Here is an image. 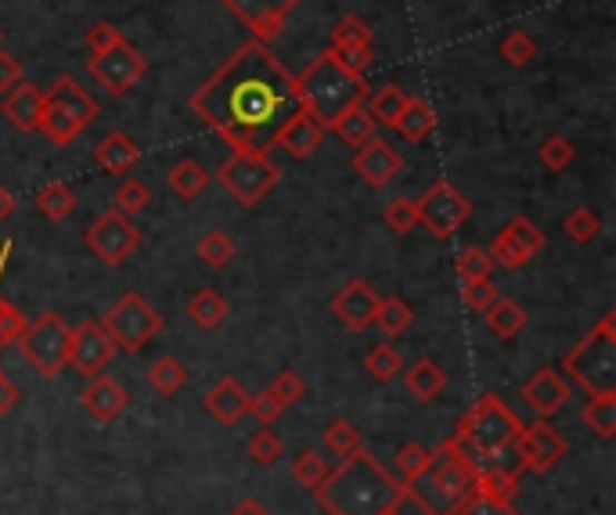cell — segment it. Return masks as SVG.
Returning <instances> with one entry per match:
<instances>
[{
    "label": "cell",
    "instance_id": "cell-1",
    "mask_svg": "<svg viewBox=\"0 0 616 515\" xmlns=\"http://www.w3.org/2000/svg\"><path fill=\"white\" fill-rule=\"evenodd\" d=\"M303 109L296 76L264 40H250L227 58L192 95V112L217 133L231 151H264Z\"/></svg>",
    "mask_w": 616,
    "mask_h": 515
},
{
    "label": "cell",
    "instance_id": "cell-2",
    "mask_svg": "<svg viewBox=\"0 0 616 515\" xmlns=\"http://www.w3.org/2000/svg\"><path fill=\"white\" fill-rule=\"evenodd\" d=\"M404 491V483L387 473V465L372 450L358 447L332 468L325 483H317L314 502L325 515H379Z\"/></svg>",
    "mask_w": 616,
    "mask_h": 515
},
{
    "label": "cell",
    "instance_id": "cell-3",
    "mask_svg": "<svg viewBox=\"0 0 616 515\" xmlns=\"http://www.w3.org/2000/svg\"><path fill=\"white\" fill-rule=\"evenodd\" d=\"M476 473H480V465L469 458L454 436H448V440L429 450L426 465L408 483V491L429 515H448L472 494Z\"/></svg>",
    "mask_w": 616,
    "mask_h": 515
},
{
    "label": "cell",
    "instance_id": "cell-4",
    "mask_svg": "<svg viewBox=\"0 0 616 515\" xmlns=\"http://www.w3.org/2000/svg\"><path fill=\"white\" fill-rule=\"evenodd\" d=\"M296 90H300L303 109L314 112L321 123L329 127L335 116H343L353 105H364L372 83H368L364 76L346 72L329 51H321L317 58H311V66L296 76Z\"/></svg>",
    "mask_w": 616,
    "mask_h": 515
},
{
    "label": "cell",
    "instance_id": "cell-5",
    "mask_svg": "<svg viewBox=\"0 0 616 515\" xmlns=\"http://www.w3.org/2000/svg\"><path fill=\"white\" fill-rule=\"evenodd\" d=\"M522 429V422L516 418V412L508 407L498 393H483L466 415L458 418L454 440L466 447V454L476 462H498L505 450H512L516 433Z\"/></svg>",
    "mask_w": 616,
    "mask_h": 515
},
{
    "label": "cell",
    "instance_id": "cell-6",
    "mask_svg": "<svg viewBox=\"0 0 616 515\" xmlns=\"http://www.w3.org/2000/svg\"><path fill=\"white\" fill-rule=\"evenodd\" d=\"M563 375L584 393H616V314L609 310L574 350L563 357Z\"/></svg>",
    "mask_w": 616,
    "mask_h": 515
},
{
    "label": "cell",
    "instance_id": "cell-7",
    "mask_svg": "<svg viewBox=\"0 0 616 515\" xmlns=\"http://www.w3.org/2000/svg\"><path fill=\"white\" fill-rule=\"evenodd\" d=\"M98 119V101L72 80V76H58V80L43 90V116L40 133L51 145L66 148Z\"/></svg>",
    "mask_w": 616,
    "mask_h": 515
},
{
    "label": "cell",
    "instance_id": "cell-8",
    "mask_svg": "<svg viewBox=\"0 0 616 515\" xmlns=\"http://www.w3.org/2000/svg\"><path fill=\"white\" fill-rule=\"evenodd\" d=\"M217 180L227 188L231 199L242 202L245 209H253L274 191V185L282 180V170L264 151H231L221 162Z\"/></svg>",
    "mask_w": 616,
    "mask_h": 515
},
{
    "label": "cell",
    "instance_id": "cell-9",
    "mask_svg": "<svg viewBox=\"0 0 616 515\" xmlns=\"http://www.w3.org/2000/svg\"><path fill=\"white\" fill-rule=\"evenodd\" d=\"M101 328L109 331L116 350L141 354L145 346L163 331V314L151 307L141 293H127V296H119L109 310H105Z\"/></svg>",
    "mask_w": 616,
    "mask_h": 515
},
{
    "label": "cell",
    "instance_id": "cell-10",
    "mask_svg": "<svg viewBox=\"0 0 616 515\" xmlns=\"http://www.w3.org/2000/svg\"><path fill=\"white\" fill-rule=\"evenodd\" d=\"M69 343H72V328L55 310H43L33 321H26L19 336V350L43 378H58L69 368Z\"/></svg>",
    "mask_w": 616,
    "mask_h": 515
},
{
    "label": "cell",
    "instance_id": "cell-11",
    "mask_svg": "<svg viewBox=\"0 0 616 515\" xmlns=\"http://www.w3.org/2000/svg\"><path fill=\"white\" fill-rule=\"evenodd\" d=\"M84 246L90 256H98L105 267H119L123 260L141 249V227L134 224V217H123L119 209L101 214L95 224L84 231Z\"/></svg>",
    "mask_w": 616,
    "mask_h": 515
},
{
    "label": "cell",
    "instance_id": "cell-12",
    "mask_svg": "<svg viewBox=\"0 0 616 515\" xmlns=\"http://www.w3.org/2000/svg\"><path fill=\"white\" fill-rule=\"evenodd\" d=\"M414 209H419V224L433 238H451L458 227L472 217V202L451 185V180H433V185L414 199Z\"/></svg>",
    "mask_w": 616,
    "mask_h": 515
},
{
    "label": "cell",
    "instance_id": "cell-13",
    "mask_svg": "<svg viewBox=\"0 0 616 515\" xmlns=\"http://www.w3.org/2000/svg\"><path fill=\"white\" fill-rule=\"evenodd\" d=\"M512 450H516L522 473L548 476L551 468H556L569 454V444H566V436L551 426L548 418H537V422H530V426H522L516 433Z\"/></svg>",
    "mask_w": 616,
    "mask_h": 515
},
{
    "label": "cell",
    "instance_id": "cell-14",
    "mask_svg": "<svg viewBox=\"0 0 616 515\" xmlns=\"http://www.w3.org/2000/svg\"><path fill=\"white\" fill-rule=\"evenodd\" d=\"M87 72H90V80H95L98 87H105V95L123 98L130 87H137L145 80L148 58L123 40V43H116V48H109L105 55H90L87 58Z\"/></svg>",
    "mask_w": 616,
    "mask_h": 515
},
{
    "label": "cell",
    "instance_id": "cell-15",
    "mask_svg": "<svg viewBox=\"0 0 616 515\" xmlns=\"http://www.w3.org/2000/svg\"><path fill=\"white\" fill-rule=\"evenodd\" d=\"M545 249V231L537 227L530 217H512L501 231L490 241V260L495 267H505V270H519L527 267L537 252Z\"/></svg>",
    "mask_w": 616,
    "mask_h": 515
},
{
    "label": "cell",
    "instance_id": "cell-16",
    "mask_svg": "<svg viewBox=\"0 0 616 515\" xmlns=\"http://www.w3.org/2000/svg\"><path fill=\"white\" fill-rule=\"evenodd\" d=\"M235 19L250 29L253 40H274L282 37L289 14L300 8V0H221Z\"/></svg>",
    "mask_w": 616,
    "mask_h": 515
},
{
    "label": "cell",
    "instance_id": "cell-17",
    "mask_svg": "<svg viewBox=\"0 0 616 515\" xmlns=\"http://www.w3.org/2000/svg\"><path fill=\"white\" fill-rule=\"evenodd\" d=\"M116 357V343L109 339V331L101 328V321H84L72 328V343H69V368L80 375L95 378L109 368V360Z\"/></svg>",
    "mask_w": 616,
    "mask_h": 515
},
{
    "label": "cell",
    "instance_id": "cell-18",
    "mask_svg": "<svg viewBox=\"0 0 616 515\" xmlns=\"http://www.w3.org/2000/svg\"><path fill=\"white\" fill-rule=\"evenodd\" d=\"M404 170V159L387 138H372L361 148H353V174H358L368 188H387Z\"/></svg>",
    "mask_w": 616,
    "mask_h": 515
},
{
    "label": "cell",
    "instance_id": "cell-19",
    "mask_svg": "<svg viewBox=\"0 0 616 515\" xmlns=\"http://www.w3.org/2000/svg\"><path fill=\"white\" fill-rule=\"evenodd\" d=\"M379 293L368 281L353 278L343 289L332 296V314L339 317V325L350 331H368L375 325V310H379Z\"/></svg>",
    "mask_w": 616,
    "mask_h": 515
},
{
    "label": "cell",
    "instance_id": "cell-20",
    "mask_svg": "<svg viewBox=\"0 0 616 515\" xmlns=\"http://www.w3.org/2000/svg\"><path fill=\"white\" fill-rule=\"evenodd\" d=\"M569 383L559 368H537L527 383L519 386V400L530 404V412H537V418H551L559 415L569 404Z\"/></svg>",
    "mask_w": 616,
    "mask_h": 515
},
{
    "label": "cell",
    "instance_id": "cell-21",
    "mask_svg": "<svg viewBox=\"0 0 616 515\" xmlns=\"http://www.w3.org/2000/svg\"><path fill=\"white\" fill-rule=\"evenodd\" d=\"M80 404H84V412L101 422V426H109V422H116L123 412H127V389H123L116 378L109 375H95V378H87V386L80 393Z\"/></svg>",
    "mask_w": 616,
    "mask_h": 515
},
{
    "label": "cell",
    "instance_id": "cell-22",
    "mask_svg": "<svg viewBox=\"0 0 616 515\" xmlns=\"http://www.w3.org/2000/svg\"><path fill=\"white\" fill-rule=\"evenodd\" d=\"M0 116L8 119L14 130L22 133H37L40 130V116H43V90L37 83H14L4 101H0Z\"/></svg>",
    "mask_w": 616,
    "mask_h": 515
},
{
    "label": "cell",
    "instance_id": "cell-23",
    "mask_svg": "<svg viewBox=\"0 0 616 515\" xmlns=\"http://www.w3.org/2000/svg\"><path fill=\"white\" fill-rule=\"evenodd\" d=\"M325 133H329V127L321 123V119H317L314 112L300 109V112L292 116L289 123L282 127L278 145L289 151L292 159H311L314 151L321 148V141H325Z\"/></svg>",
    "mask_w": 616,
    "mask_h": 515
},
{
    "label": "cell",
    "instance_id": "cell-24",
    "mask_svg": "<svg viewBox=\"0 0 616 515\" xmlns=\"http://www.w3.org/2000/svg\"><path fill=\"white\" fill-rule=\"evenodd\" d=\"M250 397L253 393H245L242 383H235V378H221V383L203 397V407L221 422V426L231 429L250 415Z\"/></svg>",
    "mask_w": 616,
    "mask_h": 515
},
{
    "label": "cell",
    "instance_id": "cell-25",
    "mask_svg": "<svg viewBox=\"0 0 616 515\" xmlns=\"http://www.w3.org/2000/svg\"><path fill=\"white\" fill-rule=\"evenodd\" d=\"M95 162L101 166L105 174L127 177L134 166L141 162V145H134V138H127L123 130H113L95 145Z\"/></svg>",
    "mask_w": 616,
    "mask_h": 515
},
{
    "label": "cell",
    "instance_id": "cell-26",
    "mask_svg": "<svg viewBox=\"0 0 616 515\" xmlns=\"http://www.w3.org/2000/svg\"><path fill=\"white\" fill-rule=\"evenodd\" d=\"M519 476L522 468H505V465H480V473H476V483H472V494L480 497H490V502H505V505H516L519 497Z\"/></svg>",
    "mask_w": 616,
    "mask_h": 515
},
{
    "label": "cell",
    "instance_id": "cell-27",
    "mask_svg": "<svg viewBox=\"0 0 616 515\" xmlns=\"http://www.w3.org/2000/svg\"><path fill=\"white\" fill-rule=\"evenodd\" d=\"M393 130H397L408 145L426 141L429 133L437 130V112H433V105H429L426 98H411V95H408V101H404V109H400Z\"/></svg>",
    "mask_w": 616,
    "mask_h": 515
},
{
    "label": "cell",
    "instance_id": "cell-28",
    "mask_svg": "<svg viewBox=\"0 0 616 515\" xmlns=\"http://www.w3.org/2000/svg\"><path fill=\"white\" fill-rule=\"evenodd\" d=\"M404 375V386H408V393L414 400H422V404H429V400H437L443 389H448V372H443L433 357H422V360H414V365L408 368V372H400Z\"/></svg>",
    "mask_w": 616,
    "mask_h": 515
},
{
    "label": "cell",
    "instance_id": "cell-29",
    "mask_svg": "<svg viewBox=\"0 0 616 515\" xmlns=\"http://www.w3.org/2000/svg\"><path fill=\"white\" fill-rule=\"evenodd\" d=\"M483 325H487V331H490L495 339L508 343V339H516L522 328H527V310H522L516 299L498 296V299L483 310Z\"/></svg>",
    "mask_w": 616,
    "mask_h": 515
},
{
    "label": "cell",
    "instance_id": "cell-30",
    "mask_svg": "<svg viewBox=\"0 0 616 515\" xmlns=\"http://www.w3.org/2000/svg\"><path fill=\"white\" fill-rule=\"evenodd\" d=\"M580 422L598 436V440H613L616 436V393H591L588 404L580 407Z\"/></svg>",
    "mask_w": 616,
    "mask_h": 515
},
{
    "label": "cell",
    "instance_id": "cell-31",
    "mask_svg": "<svg viewBox=\"0 0 616 515\" xmlns=\"http://www.w3.org/2000/svg\"><path fill=\"white\" fill-rule=\"evenodd\" d=\"M166 185H169V191L177 195V199L192 202V199H198V195L206 191L209 174H206V166L198 159H180L174 170L166 174Z\"/></svg>",
    "mask_w": 616,
    "mask_h": 515
},
{
    "label": "cell",
    "instance_id": "cell-32",
    "mask_svg": "<svg viewBox=\"0 0 616 515\" xmlns=\"http://www.w3.org/2000/svg\"><path fill=\"white\" fill-rule=\"evenodd\" d=\"M329 130L332 133H339L343 138V145H350V148H361L364 141H372L375 138V119L368 116V109L364 105H353V109H346L343 116H335L332 123H329Z\"/></svg>",
    "mask_w": 616,
    "mask_h": 515
},
{
    "label": "cell",
    "instance_id": "cell-33",
    "mask_svg": "<svg viewBox=\"0 0 616 515\" xmlns=\"http://www.w3.org/2000/svg\"><path fill=\"white\" fill-rule=\"evenodd\" d=\"M404 87H397V83H382L375 90H368V98H364V109L368 116L375 119V127H393L397 123V116L400 109H404Z\"/></svg>",
    "mask_w": 616,
    "mask_h": 515
},
{
    "label": "cell",
    "instance_id": "cell-34",
    "mask_svg": "<svg viewBox=\"0 0 616 515\" xmlns=\"http://www.w3.org/2000/svg\"><path fill=\"white\" fill-rule=\"evenodd\" d=\"M227 299L217 293V289H198L192 299H188V317L192 321L203 328V331H213V328H221L227 321Z\"/></svg>",
    "mask_w": 616,
    "mask_h": 515
},
{
    "label": "cell",
    "instance_id": "cell-35",
    "mask_svg": "<svg viewBox=\"0 0 616 515\" xmlns=\"http://www.w3.org/2000/svg\"><path fill=\"white\" fill-rule=\"evenodd\" d=\"M37 214L40 217H48L55 224L61 220H69L72 217V209H76V191L69 185H61V180H51V185H43L37 191Z\"/></svg>",
    "mask_w": 616,
    "mask_h": 515
},
{
    "label": "cell",
    "instance_id": "cell-36",
    "mask_svg": "<svg viewBox=\"0 0 616 515\" xmlns=\"http://www.w3.org/2000/svg\"><path fill=\"white\" fill-rule=\"evenodd\" d=\"M414 321V310L408 307L400 296H387V299H379V310H375V325L382 336L393 339V336H404V331L411 328Z\"/></svg>",
    "mask_w": 616,
    "mask_h": 515
},
{
    "label": "cell",
    "instance_id": "cell-37",
    "mask_svg": "<svg viewBox=\"0 0 616 515\" xmlns=\"http://www.w3.org/2000/svg\"><path fill=\"white\" fill-rule=\"evenodd\" d=\"M235 252H238V246L227 231H206L195 241V256L213 270H224L231 260H235Z\"/></svg>",
    "mask_w": 616,
    "mask_h": 515
},
{
    "label": "cell",
    "instance_id": "cell-38",
    "mask_svg": "<svg viewBox=\"0 0 616 515\" xmlns=\"http://www.w3.org/2000/svg\"><path fill=\"white\" fill-rule=\"evenodd\" d=\"M8 256H11V241H4V249H0V278H4V264H8ZM22 328H26V314L14 307L11 299L0 296V350L4 346H14L22 336Z\"/></svg>",
    "mask_w": 616,
    "mask_h": 515
},
{
    "label": "cell",
    "instance_id": "cell-39",
    "mask_svg": "<svg viewBox=\"0 0 616 515\" xmlns=\"http://www.w3.org/2000/svg\"><path fill=\"white\" fill-rule=\"evenodd\" d=\"M364 372L375 378V383H393L404 372V357H400L397 346L390 343H375L364 357Z\"/></svg>",
    "mask_w": 616,
    "mask_h": 515
},
{
    "label": "cell",
    "instance_id": "cell-40",
    "mask_svg": "<svg viewBox=\"0 0 616 515\" xmlns=\"http://www.w3.org/2000/svg\"><path fill=\"white\" fill-rule=\"evenodd\" d=\"M188 383V368L180 365L177 357H159L156 365L148 368V386L159 393V397H174Z\"/></svg>",
    "mask_w": 616,
    "mask_h": 515
},
{
    "label": "cell",
    "instance_id": "cell-41",
    "mask_svg": "<svg viewBox=\"0 0 616 515\" xmlns=\"http://www.w3.org/2000/svg\"><path fill=\"white\" fill-rule=\"evenodd\" d=\"M329 473H332V465L321 450H300L296 462H292V479H296L300 487H306V491H314L317 483H325Z\"/></svg>",
    "mask_w": 616,
    "mask_h": 515
},
{
    "label": "cell",
    "instance_id": "cell-42",
    "mask_svg": "<svg viewBox=\"0 0 616 515\" xmlns=\"http://www.w3.org/2000/svg\"><path fill=\"white\" fill-rule=\"evenodd\" d=\"M148 202H151L148 188L141 185V180H134V177L119 180L116 191H113V209H119L123 217H141L148 209Z\"/></svg>",
    "mask_w": 616,
    "mask_h": 515
},
{
    "label": "cell",
    "instance_id": "cell-43",
    "mask_svg": "<svg viewBox=\"0 0 616 515\" xmlns=\"http://www.w3.org/2000/svg\"><path fill=\"white\" fill-rule=\"evenodd\" d=\"M321 444H325L329 450H335L339 458H346V454H353L358 447H364V444H361V429L353 426L350 418H335V422H329L325 433H321Z\"/></svg>",
    "mask_w": 616,
    "mask_h": 515
},
{
    "label": "cell",
    "instance_id": "cell-44",
    "mask_svg": "<svg viewBox=\"0 0 616 515\" xmlns=\"http://www.w3.org/2000/svg\"><path fill=\"white\" fill-rule=\"evenodd\" d=\"M282 454H285V440H282V433H274V426H260L253 436H250V458L256 465H278L282 462Z\"/></svg>",
    "mask_w": 616,
    "mask_h": 515
},
{
    "label": "cell",
    "instance_id": "cell-45",
    "mask_svg": "<svg viewBox=\"0 0 616 515\" xmlns=\"http://www.w3.org/2000/svg\"><path fill=\"white\" fill-rule=\"evenodd\" d=\"M563 231L577 241V246H588V241L598 238V231H603V220H598L595 209L588 206H577V209H569L566 220H563Z\"/></svg>",
    "mask_w": 616,
    "mask_h": 515
},
{
    "label": "cell",
    "instance_id": "cell-46",
    "mask_svg": "<svg viewBox=\"0 0 616 515\" xmlns=\"http://www.w3.org/2000/svg\"><path fill=\"white\" fill-rule=\"evenodd\" d=\"M454 270H458L461 281H483V278H490V270H495V260H490L487 249H480V246H466V249L458 252Z\"/></svg>",
    "mask_w": 616,
    "mask_h": 515
},
{
    "label": "cell",
    "instance_id": "cell-47",
    "mask_svg": "<svg viewBox=\"0 0 616 515\" xmlns=\"http://www.w3.org/2000/svg\"><path fill=\"white\" fill-rule=\"evenodd\" d=\"M382 220H387V227L393 235H411L414 227H419V209H414V199L397 195V199L382 209Z\"/></svg>",
    "mask_w": 616,
    "mask_h": 515
},
{
    "label": "cell",
    "instance_id": "cell-48",
    "mask_svg": "<svg viewBox=\"0 0 616 515\" xmlns=\"http://www.w3.org/2000/svg\"><path fill=\"white\" fill-rule=\"evenodd\" d=\"M329 55L353 76H364L368 69H372V62H375L372 43H339V48H329Z\"/></svg>",
    "mask_w": 616,
    "mask_h": 515
},
{
    "label": "cell",
    "instance_id": "cell-49",
    "mask_svg": "<svg viewBox=\"0 0 616 515\" xmlns=\"http://www.w3.org/2000/svg\"><path fill=\"white\" fill-rule=\"evenodd\" d=\"M501 58L508 66H516V69L530 66L537 58V40L530 33H522V29H512V33L501 40Z\"/></svg>",
    "mask_w": 616,
    "mask_h": 515
},
{
    "label": "cell",
    "instance_id": "cell-50",
    "mask_svg": "<svg viewBox=\"0 0 616 515\" xmlns=\"http://www.w3.org/2000/svg\"><path fill=\"white\" fill-rule=\"evenodd\" d=\"M541 166L545 170H551V174H563L569 162H574V156H577V148H574V141L569 138H563V133H551V138H545V145H541Z\"/></svg>",
    "mask_w": 616,
    "mask_h": 515
},
{
    "label": "cell",
    "instance_id": "cell-51",
    "mask_svg": "<svg viewBox=\"0 0 616 515\" xmlns=\"http://www.w3.org/2000/svg\"><path fill=\"white\" fill-rule=\"evenodd\" d=\"M372 26L361 14H343L332 29V48H339V43H372Z\"/></svg>",
    "mask_w": 616,
    "mask_h": 515
},
{
    "label": "cell",
    "instance_id": "cell-52",
    "mask_svg": "<svg viewBox=\"0 0 616 515\" xmlns=\"http://www.w3.org/2000/svg\"><path fill=\"white\" fill-rule=\"evenodd\" d=\"M285 412H289V407H285L278 397H274L271 386H267V389H260L256 397H250V415L260 422V426H274V422H278Z\"/></svg>",
    "mask_w": 616,
    "mask_h": 515
},
{
    "label": "cell",
    "instance_id": "cell-53",
    "mask_svg": "<svg viewBox=\"0 0 616 515\" xmlns=\"http://www.w3.org/2000/svg\"><path fill=\"white\" fill-rule=\"evenodd\" d=\"M426 458H429V450H426L422 444H404V447L397 450V458H393V462H397V473H400L397 479L408 487V483H411L414 476H419V468L426 465Z\"/></svg>",
    "mask_w": 616,
    "mask_h": 515
},
{
    "label": "cell",
    "instance_id": "cell-54",
    "mask_svg": "<svg viewBox=\"0 0 616 515\" xmlns=\"http://www.w3.org/2000/svg\"><path fill=\"white\" fill-rule=\"evenodd\" d=\"M495 299H498V289L490 285V278H483V281H461V303H466L472 314H483Z\"/></svg>",
    "mask_w": 616,
    "mask_h": 515
},
{
    "label": "cell",
    "instance_id": "cell-55",
    "mask_svg": "<svg viewBox=\"0 0 616 515\" xmlns=\"http://www.w3.org/2000/svg\"><path fill=\"white\" fill-rule=\"evenodd\" d=\"M448 515H519L516 505H505V502H490V497H480V494H469L466 502L458 508H451Z\"/></svg>",
    "mask_w": 616,
    "mask_h": 515
},
{
    "label": "cell",
    "instance_id": "cell-56",
    "mask_svg": "<svg viewBox=\"0 0 616 515\" xmlns=\"http://www.w3.org/2000/svg\"><path fill=\"white\" fill-rule=\"evenodd\" d=\"M84 40H87V51L90 55H105L109 48H116V43H123V33H119L113 22H95L84 33Z\"/></svg>",
    "mask_w": 616,
    "mask_h": 515
},
{
    "label": "cell",
    "instance_id": "cell-57",
    "mask_svg": "<svg viewBox=\"0 0 616 515\" xmlns=\"http://www.w3.org/2000/svg\"><path fill=\"white\" fill-rule=\"evenodd\" d=\"M271 393L278 397L285 407H292V404H300L303 400V393H306V383L296 375V372H282L278 378L271 383Z\"/></svg>",
    "mask_w": 616,
    "mask_h": 515
},
{
    "label": "cell",
    "instance_id": "cell-58",
    "mask_svg": "<svg viewBox=\"0 0 616 515\" xmlns=\"http://www.w3.org/2000/svg\"><path fill=\"white\" fill-rule=\"evenodd\" d=\"M14 83H22V62L11 51L0 48V95H8Z\"/></svg>",
    "mask_w": 616,
    "mask_h": 515
},
{
    "label": "cell",
    "instance_id": "cell-59",
    "mask_svg": "<svg viewBox=\"0 0 616 515\" xmlns=\"http://www.w3.org/2000/svg\"><path fill=\"white\" fill-rule=\"evenodd\" d=\"M22 400V393H19V386L11 383V378L0 372V415H11L14 412V404Z\"/></svg>",
    "mask_w": 616,
    "mask_h": 515
},
{
    "label": "cell",
    "instance_id": "cell-60",
    "mask_svg": "<svg viewBox=\"0 0 616 515\" xmlns=\"http://www.w3.org/2000/svg\"><path fill=\"white\" fill-rule=\"evenodd\" d=\"M231 515H271L264 505H260L256 502V497H242V502L235 505V508H231Z\"/></svg>",
    "mask_w": 616,
    "mask_h": 515
},
{
    "label": "cell",
    "instance_id": "cell-61",
    "mask_svg": "<svg viewBox=\"0 0 616 515\" xmlns=\"http://www.w3.org/2000/svg\"><path fill=\"white\" fill-rule=\"evenodd\" d=\"M14 206H19V202H14V191L0 185V220H8L14 214Z\"/></svg>",
    "mask_w": 616,
    "mask_h": 515
},
{
    "label": "cell",
    "instance_id": "cell-62",
    "mask_svg": "<svg viewBox=\"0 0 616 515\" xmlns=\"http://www.w3.org/2000/svg\"><path fill=\"white\" fill-rule=\"evenodd\" d=\"M0 43H4V33H0Z\"/></svg>",
    "mask_w": 616,
    "mask_h": 515
}]
</instances>
